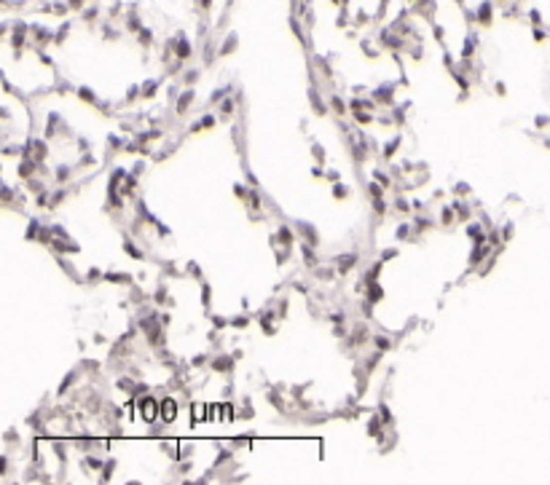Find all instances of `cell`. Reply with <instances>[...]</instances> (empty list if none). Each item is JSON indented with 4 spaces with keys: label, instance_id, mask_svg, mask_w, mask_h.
Segmentation results:
<instances>
[{
    "label": "cell",
    "instance_id": "cell-1",
    "mask_svg": "<svg viewBox=\"0 0 550 485\" xmlns=\"http://www.w3.org/2000/svg\"><path fill=\"white\" fill-rule=\"evenodd\" d=\"M156 407H158V402L153 400V397H145V400H140V413H142V418H145V421H153V418H156Z\"/></svg>",
    "mask_w": 550,
    "mask_h": 485
},
{
    "label": "cell",
    "instance_id": "cell-2",
    "mask_svg": "<svg viewBox=\"0 0 550 485\" xmlns=\"http://www.w3.org/2000/svg\"><path fill=\"white\" fill-rule=\"evenodd\" d=\"M161 405H164V418L172 421L174 416H177V405H174V400H164Z\"/></svg>",
    "mask_w": 550,
    "mask_h": 485
}]
</instances>
